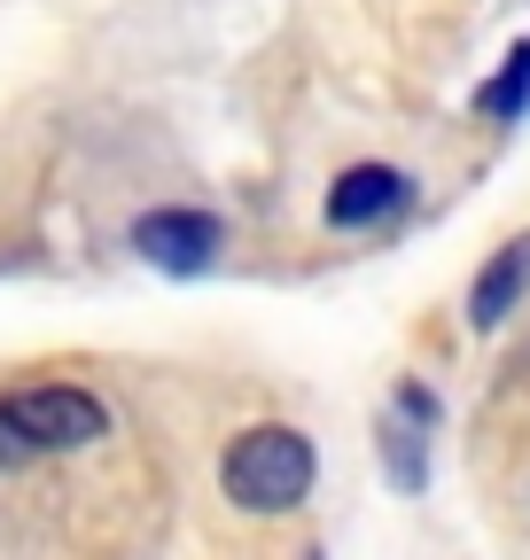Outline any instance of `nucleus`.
<instances>
[{"instance_id":"1","label":"nucleus","mask_w":530,"mask_h":560,"mask_svg":"<svg viewBox=\"0 0 530 560\" xmlns=\"http://www.w3.org/2000/svg\"><path fill=\"white\" fill-rule=\"evenodd\" d=\"M110 436V405L79 382H39V389H9L0 397V467H32V459H62Z\"/></svg>"},{"instance_id":"3","label":"nucleus","mask_w":530,"mask_h":560,"mask_svg":"<svg viewBox=\"0 0 530 560\" xmlns=\"http://www.w3.org/2000/svg\"><path fill=\"white\" fill-rule=\"evenodd\" d=\"M132 249H141L157 272H180V280H195V272H211V265H219V249H227V226L211 219V210L164 202V210H141V219H132Z\"/></svg>"},{"instance_id":"8","label":"nucleus","mask_w":530,"mask_h":560,"mask_svg":"<svg viewBox=\"0 0 530 560\" xmlns=\"http://www.w3.org/2000/svg\"><path fill=\"white\" fill-rule=\"evenodd\" d=\"M398 420H414V429H429V420H437V397H429L422 382H398Z\"/></svg>"},{"instance_id":"5","label":"nucleus","mask_w":530,"mask_h":560,"mask_svg":"<svg viewBox=\"0 0 530 560\" xmlns=\"http://www.w3.org/2000/svg\"><path fill=\"white\" fill-rule=\"evenodd\" d=\"M522 296H530V234H515L507 249H492V265L476 272V289H469V327L492 335Z\"/></svg>"},{"instance_id":"4","label":"nucleus","mask_w":530,"mask_h":560,"mask_svg":"<svg viewBox=\"0 0 530 560\" xmlns=\"http://www.w3.org/2000/svg\"><path fill=\"white\" fill-rule=\"evenodd\" d=\"M406 202H414V179L398 164H352V172H336V187H327V226H336V234H367V226L398 219Z\"/></svg>"},{"instance_id":"6","label":"nucleus","mask_w":530,"mask_h":560,"mask_svg":"<svg viewBox=\"0 0 530 560\" xmlns=\"http://www.w3.org/2000/svg\"><path fill=\"white\" fill-rule=\"evenodd\" d=\"M476 109L492 117V125H515L522 109H530V39H515L507 47V62H499V79L476 94Z\"/></svg>"},{"instance_id":"7","label":"nucleus","mask_w":530,"mask_h":560,"mask_svg":"<svg viewBox=\"0 0 530 560\" xmlns=\"http://www.w3.org/2000/svg\"><path fill=\"white\" fill-rule=\"evenodd\" d=\"M382 467L398 490H422L429 482V452H422V429L414 420H382Z\"/></svg>"},{"instance_id":"2","label":"nucleus","mask_w":530,"mask_h":560,"mask_svg":"<svg viewBox=\"0 0 530 560\" xmlns=\"http://www.w3.org/2000/svg\"><path fill=\"white\" fill-rule=\"evenodd\" d=\"M312 475H320V452L304 429H289V420H257V429H242L219 459V490L242 506V514H289L312 499Z\"/></svg>"}]
</instances>
